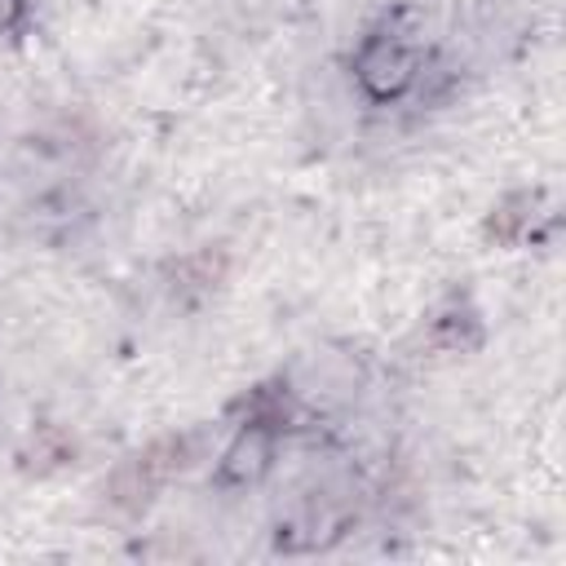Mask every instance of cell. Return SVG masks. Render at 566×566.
I'll return each mask as SVG.
<instances>
[{"instance_id":"cell-1","label":"cell","mask_w":566,"mask_h":566,"mask_svg":"<svg viewBox=\"0 0 566 566\" xmlns=\"http://www.w3.org/2000/svg\"><path fill=\"white\" fill-rule=\"evenodd\" d=\"M354 71H358V80H363V88H367L371 97H394V93H402V88L411 84V75H416V53H411L398 35H371V40L363 44Z\"/></svg>"},{"instance_id":"cell-2","label":"cell","mask_w":566,"mask_h":566,"mask_svg":"<svg viewBox=\"0 0 566 566\" xmlns=\"http://www.w3.org/2000/svg\"><path fill=\"white\" fill-rule=\"evenodd\" d=\"M265 455H270V442L261 438V433H248V438H239L234 447H230V455H226V478H239V482H252L261 469H265Z\"/></svg>"}]
</instances>
